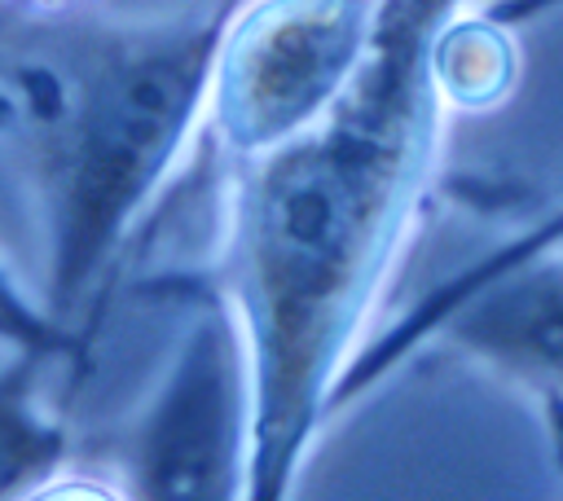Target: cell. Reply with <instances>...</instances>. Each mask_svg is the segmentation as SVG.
Returning <instances> with one entry per match:
<instances>
[{"instance_id":"6da1fadb","label":"cell","mask_w":563,"mask_h":501,"mask_svg":"<svg viewBox=\"0 0 563 501\" xmlns=\"http://www.w3.org/2000/svg\"><path fill=\"white\" fill-rule=\"evenodd\" d=\"M462 0H387L339 105L229 167L220 286L251 365L246 501H290L440 163L435 40Z\"/></svg>"},{"instance_id":"7a4b0ae2","label":"cell","mask_w":563,"mask_h":501,"mask_svg":"<svg viewBox=\"0 0 563 501\" xmlns=\"http://www.w3.org/2000/svg\"><path fill=\"white\" fill-rule=\"evenodd\" d=\"M4 9L0 75L44 215L40 294L75 325L207 127L216 53L238 0L172 18H110L92 4Z\"/></svg>"},{"instance_id":"3957f363","label":"cell","mask_w":563,"mask_h":501,"mask_svg":"<svg viewBox=\"0 0 563 501\" xmlns=\"http://www.w3.org/2000/svg\"><path fill=\"white\" fill-rule=\"evenodd\" d=\"M387 0H238L211 75L207 132L229 167L321 123L361 75Z\"/></svg>"},{"instance_id":"277c9868","label":"cell","mask_w":563,"mask_h":501,"mask_svg":"<svg viewBox=\"0 0 563 501\" xmlns=\"http://www.w3.org/2000/svg\"><path fill=\"white\" fill-rule=\"evenodd\" d=\"M119 483L132 501H246L251 365L229 303H189L163 374L123 431Z\"/></svg>"},{"instance_id":"5b68a950","label":"cell","mask_w":563,"mask_h":501,"mask_svg":"<svg viewBox=\"0 0 563 501\" xmlns=\"http://www.w3.org/2000/svg\"><path fill=\"white\" fill-rule=\"evenodd\" d=\"M444 338L506 382L563 404V250L537 237L488 264L475 290L449 299Z\"/></svg>"},{"instance_id":"8992f818","label":"cell","mask_w":563,"mask_h":501,"mask_svg":"<svg viewBox=\"0 0 563 501\" xmlns=\"http://www.w3.org/2000/svg\"><path fill=\"white\" fill-rule=\"evenodd\" d=\"M66 360L53 352H0V501H22L66 470L70 426L53 400Z\"/></svg>"},{"instance_id":"52a82bcc","label":"cell","mask_w":563,"mask_h":501,"mask_svg":"<svg viewBox=\"0 0 563 501\" xmlns=\"http://www.w3.org/2000/svg\"><path fill=\"white\" fill-rule=\"evenodd\" d=\"M515 31L479 13H453L435 40V84L449 110H488L515 88Z\"/></svg>"},{"instance_id":"ba28073f","label":"cell","mask_w":563,"mask_h":501,"mask_svg":"<svg viewBox=\"0 0 563 501\" xmlns=\"http://www.w3.org/2000/svg\"><path fill=\"white\" fill-rule=\"evenodd\" d=\"M79 330L62 321L48 299L26 286L13 264L0 255V352H53V356H75L79 352Z\"/></svg>"},{"instance_id":"9c48e42d","label":"cell","mask_w":563,"mask_h":501,"mask_svg":"<svg viewBox=\"0 0 563 501\" xmlns=\"http://www.w3.org/2000/svg\"><path fill=\"white\" fill-rule=\"evenodd\" d=\"M22 501H132L119 479H101L88 470H57L40 488H31Z\"/></svg>"},{"instance_id":"30bf717a","label":"cell","mask_w":563,"mask_h":501,"mask_svg":"<svg viewBox=\"0 0 563 501\" xmlns=\"http://www.w3.org/2000/svg\"><path fill=\"white\" fill-rule=\"evenodd\" d=\"M18 9H75V4H92V0H4Z\"/></svg>"}]
</instances>
